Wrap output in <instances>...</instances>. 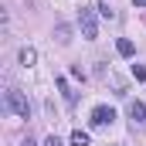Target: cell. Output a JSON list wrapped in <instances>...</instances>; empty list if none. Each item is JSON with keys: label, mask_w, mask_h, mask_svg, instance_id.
Listing matches in <instances>:
<instances>
[{"label": "cell", "mask_w": 146, "mask_h": 146, "mask_svg": "<svg viewBox=\"0 0 146 146\" xmlns=\"http://www.w3.org/2000/svg\"><path fill=\"white\" fill-rule=\"evenodd\" d=\"M99 14H102V17H109V21L115 17V14H112V7H109V3H99Z\"/></svg>", "instance_id": "11"}, {"label": "cell", "mask_w": 146, "mask_h": 146, "mask_svg": "<svg viewBox=\"0 0 146 146\" xmlns=\"http://www.w3.org/2000/svg\"><path fill=\"white\" fill-rule=\"evenodd\" d=\"M54 85H58V92L65 95V102H68V106H75V92H72V88H68V78H58Z\"/></svg>", "instance_id": "7"}, {"label": "cell", "mask_w": 146, "mask_h": 146, "mask_svg": "<svg viewBox=\"0 0 146 146\" xmlns=\"http://www.w3.org/2000/svg\"><path fill=\"white\" fill-rule=\"evenodd\" d=\"M3 112H10V115H21V119H31V102H27V95L21 92V88H7L3 92Z\"/></svg>", "instance_id": "1"}, {"label": "cell", "mask_w": 146, "mask_h": 146, "mask_svg": "<svg viewBox=\"0 0 146 146\" xmlns=\"http://www.w3.org/2000/svg\"><path fill=\"white\" fill-rule=\"evenodd\" d=\"M126 112H129V119H133V122H139V126L146 122V106H143V102H136V99H133V102L126 106Z\"/></svg>", "instance_id": "4"}, {"label": "cell", "mask_w": 146, "mask_h": 146, "mask_svg": "<svg viewBox=\"0 0 146 146\" xmlns=\"http://www.w3.org/2000/svg\"><path fill=\"white\" fill-rule=\"evenodd\" d=\"M115 51H119L122 58H133V54H136V48H133L129 37H119V41H115Z\"/></svg>", "instance_id": "5"}, {"label": "cell", "mask_w": 146, "mask_h": 146, "mask_svg": "<svg viewBox=\"0 0 146 146\" xmlns=\"http://www.w3.org/2000/svg\"><path fill=\"white\" fill-rule=\"evenodd\" d=\"M72 146H92V139H88V133L75 129V133H72Z\"/></svg>", "instance_id": "8"}, {"label": "cell", "mask_w": 146, "mask_h": 146, "mask_svg": "<svg viewBox=\"0 0 146 146\" xmlns=\"http://www.w3.org/2000/svg\"><path fill=\"white\" fill-rule=\"evenodd\" d=\"M21 146H34V139H31V136H27V139H24V143H21Z\"/></svg>", "instance_id": "13"}, {"label": "cell", "mask_w": 146, "mask_h": 146, "mask_svg": "<svg viewBox=\"0 0 146 146\" xmlns=\"http://www.w3.org/2000/svg\"><path fill=\"white\" fill-rule=\"evenodd\" d=\"M54 34H58L61 44H68V41H72V27H68V24H58V31H54Z\"/></svg>", "instance_id": "9"}, {"label": "cell", "mask_w": 146, "mask_h": 146, "mask_svg": "<svg viewBox=\"0 0 146 146\" xmlns=\"http://www.w3.org/2000/svg\"><path fill=\"white\" fill-rule=\"evenodd\" d=\"M17 58H21V65H24V68H31V65L37 61V51H34V48H21V54H17Z\"/></svg>", "instance_id": "6"}, {"label": "cell", "mask_w": 146, "mask_h": 146, "mask_svg": "<svg viewBox=\"0 0 146 146\" xmlns=\"http://www.w3.org/2000/svg\"><path fill=\"white\" fill-rule=\"evenodd\" d=\"M78 27H82V37H88V41L99 37V21H95V10L92 7H82L78 10Z\"/></svg>", "instance_id": "2"}, {"label": "cell", "mask_w": 146, "mask_h": 146, "mask_svg": "<svg viewBox=\"0 0 146 146\" xmlns=\"http://www.w3.org/2000/svg\"><path fill=\"white\" fill-rule=\"evenodd\" d=\"M112 119H115V109H112V106H95L88 122H92V126H112Z\"/></svg>", "instance_id": "3"}, {"label": "cell", "mask_w": 146, "mask_h": 146, "mask_svg": "<svg viewBox=\"0 0 146 146\" xmlns=\"http://www.w3.org/2000/svg\"><path fill=\"white\" fill-rule=\"evenodd\" d=\"M136 7H146V0H136Z\"/></svg>", "instance_id": "14"}, {"label": "cell", "mask_w": 146, "mask_h": 146, "mask_svg": "<svg viewBox=\"0 0 146 146\" xmlns=\"http://www.w3.org/2000/svg\"><path fill=\"white\" fill-rule=\"evenodd\" d=\"M44 146H61V139H58V136H54V133H51V136H48V139H44Z\"/></svg>", "instance_id": "12"}, {"label": "cell", "mask_w": 146, "mask_h": 146, "mask_svg": "<svg viewBox=\"0 0 146 146\" xmlns=\"http://www.w3.org/2000/svg\"><path fill=\"white\" fill-rule=\"evenodd\" d=\"M133 78L136 82H146V65H133Z\"/></svg>", "instance_id": "10"}]
</instances>
